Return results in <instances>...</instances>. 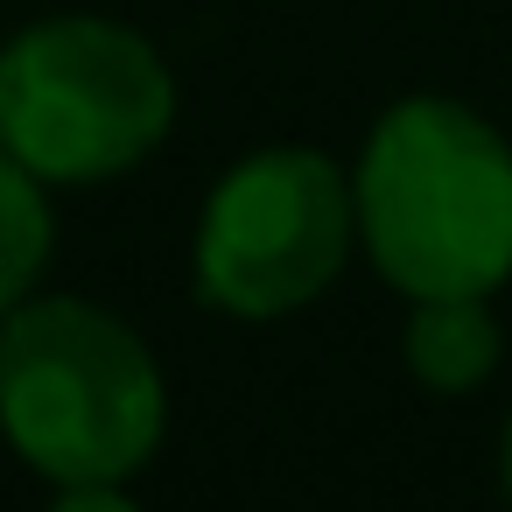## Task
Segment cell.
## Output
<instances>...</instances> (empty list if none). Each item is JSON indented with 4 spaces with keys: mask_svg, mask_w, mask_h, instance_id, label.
<instances>
[{
    "mask_svg": "<svg viewBox=\"0 0 512 512\" xmlns=\"http://www.w3.org/2000/svg\"><path fill=\"white\" fill-rule=\"evenodd\" d=\"M358 246L407 295H491L512 274V141L463 99L386 106L351 169Z\"/></svg>",
    "mask_w": 512,
    "mask_h": 512,
    "instance_id": "cell-1",
    "label": "cell"
},
{
    "mask_svg": "<svg viewBox=\"0 0 512 512\" xmlns=\"http://www.w3.org/2000/svg\"><path fill=\"white\" fill-rule=\"evenodd\" d=\"M162 428V365L113 309L29 295L0 323V435L50 484H127Z\"/></svg>",
    "mask_w": 512,
    "mask_h": 512,
    "instance_id": "cell-2",
    "label": "cell"
},
{
    "mask_svg": "<svg viewBox=\"0 0 512 512\" xmlns=\"http://www.w3.org/2000/svg\"><path fill=\"white\" fill-rule=\"evenodd\" d=\"M176 78L162 50L106 15H50L0 50V148L36 183H106L162 148Z\"/></svg>",
    "mask_w": 512,
    "mask_h": 512,
    "instance_id": "cell-3",
    "label": "cell"
},
{
    "mask_svg": "<svg viewBox=\"0 0 512 512\" xmlns=\"http://www.w3.org/2000/svg\"><path fill=\"white\" fill-rule=\"evenodd\" d=\"M358 239L351 176L323 148H260L232 162L197 218V295L267 323L316 302Z\"/></svg>",
    "mask_w": 512,
    "mask_h": 512,
    "instance_id": "cell-4",
    "label": "cell"
},
{
    "mask_svg": "<svg viewBox=\"0 0 512 512\" xmlns=\"http://www.w3.org/2000/svg\"><path fill=\"white\" fill-rule=\"evenodd\" d=\"M498 351H505V330L491 316L484 295H435V302H414L407 330H400V358L407 372L428 386V393H470L498 372Z\"/></svg>",
    "mask_w": 512,
    "mask_h": 512,
    "instance_id": "cell-5",
    "label": "cell"
},
{
    "mask_svg": "<svg viewBox=\"0 0 512 512\" xmlns=\"http://www.w3.org/2000/svg\"><path fill=\"white\" fill-rule=\"evenodd\" d=\"M50 239H57V218H50L43 183L0 148V323L36 295L50 267Z\"/></svg>",
    "mask_w": 512,
    "mask_h": 512,
    "instance_id": "cell-6",
    "label": "cell"
},
{
    "mask_svg": "<svg viewBox=\"0 0 512 512\" xmlns=\"http://www.w3.org/2000/svg\"><path fill=\"white\" fill-rule=\"evenodd\" d=\"M50 512H141L120 484H64V498Z\"/></svg>",
    "mask_w": 512,
    "mask_h": 512,
    "instance_id": "cell-7",
    "label": "cell"
},
{
    "mask_svg": "<svg viewBox=\"0 0 512 512\" xmlns=\"http://www.w3.org/2000/svg\"><path fill=\"white\" fill-rule=\"evenodd\" d=\"M498 491H505V505H512V421H505V435H498Z\"/></svg>",
    "mask_w": 512,
    "mask_h": 512,
    "instance_id": "cell-8",
    "label": "cell"
}]
</instances>
